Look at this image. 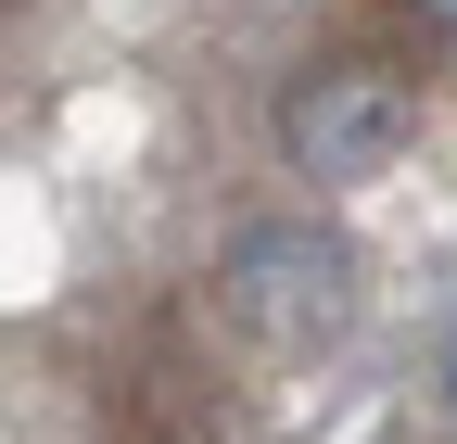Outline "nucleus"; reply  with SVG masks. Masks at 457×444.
<instances>
[{"mask_svg": "<svg viewBox=\"0 0 457 444\" xmlns=\"http://www.w3.org/2000/svg\"><path fill=\"white\" fill-rule=\"evenodd\" d=\"M407 140H420V89L394 77V64H369V51L305 64L293 89H279V152H293V178H318V191H369V178H394Z\"/></svg>", "mask_w": 457, "mask_h": 444, "instance_id": "1", "label": "nucleus"}, {"mask_svg": "<svg viewBox=\"0 0 457 444\" xmlns=\"http://www.w3.org/2000/svg\"><path fill=\"white\" fill-rule=\"evenodd\" d=\"M216 305H228V330H242L254 356H305V343H330V330L356 317V254L330 229H305V216H267V229L228 242Z\"/></svg>", "mask_w": 457, "mask_h": 444, "instance_id": "2", "label": "nucleus"}, {"mask_svg": "<svg viewBox=\"0 0 457 444\" xmlns=\"http://www.w3.org/2000/svg\"><path fill=\"white\" fill-rule=\"evenodd\" d=\"M407 13H420V26H432V38H457V0H407Z\"/></svg>", "mask_w": 457, "mask_h": 444, "instance_id": "3", "label": "nucleus"}]
</instances>
